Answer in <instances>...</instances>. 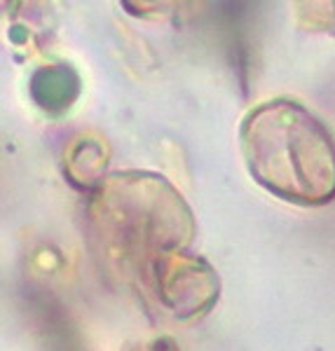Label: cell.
<instances>
[{
    "label": "cell",
    "instance_id": "1",
    "mask_svg": "<svg viewBox=\"0 0 335 351\" xmlns=\"http://www.w3.org/2000/svg\"><path fill=\"white\" fill-rule=\"evenodd\" d=\"M84 232L108 279L146 291L164 256L190 248L195 216L164 176L117 171L89 192Z\"/></svg>",
    "mask_w": 335,
    "mask_h": 351
},
{
    "label": "cell",
    "instance_id": "2",
    "mask_svg": "<svg viewBox=\"0 0 335 351\" xmlns=\"http://www.w3.org/2000/svg\"><path fill=\"white\" fill-rule=\"evenodd\" d=\"M240 148L251 178L270 195L295 206L335 199V138L298 101L253 106L242 120Z\"/></svg>",
    "mask_w": 335,
    "mask_h": 351
},
{
    "label": "cell",
    "instance_id": "3",
    "mask_svg": "<svg viewBox=\"0 0 335 351\" xmlns=\"http://www.w3.org/2000/svg\"><path fill=\"white\" fill-rule=\"evenodd\" d=\"M146 293H150L174 319L192 321L209 314L218 302L220 279L204 258L178 251L164 256L152 267Z\"/></svg>",
    "mask_w": 335,
    "mask_h": 351
},
{
    "label": "cell",
    "instance_id": "4",
    "mask_svg": "<svg viewBox=\"0 0 335 351\" xmlns=\"http://www.w3.org/2000/svg\"><path fill=\"white\" fill-rule=\"evenodd\" d=\"M82 89V80L71 66L49 64L38 68L28 80V94L45 115L59 117L71 110Z\"/></svg>",
    "mask_w": 335,
    "mask_h": 351
},
{
    "label": "cell",
    "instance_id": "5",
    "mask_svg": "<svg viewBox=\"0 0 335 351\" xmlns=\"http://www.w3.org/2000/svg\"><path fill=\"white\" fill-rule=\"evenodd\" d=\"M111 148L99 134H80L64 150V176L78 190L92 192L104 183Z\"/></svg>",
    "mask_w": 335,
    "mask_h": 351
},
{
    "label": "cell",
    "instance_id": "6",
    "mask_svg": "<svg viewBox=\"0 0 335 351\" xmlns=\"http://www.w3.org/2000/svg\"><path fill=\"white\" fill-rule=\"evenodd\" d=\"M295 19L303 31L310 33H335V3H295Z\"/></svg>",
    "mask_w": 335,
    "mask_h": 351
},
{
    "label": "cell",
    "instance_id": "7",
    "mask_svg": "<svg viewBox=\"0 0 335 351\" xmlns=\"http://www.w3.org/2000/svg\"><path fill=\"white\" fill-rule=\"evenodd\" d=\"M150 351H181L176 344L172 342V339H167V337H162V339H157L155 344L150 347Z\"/></svg>",
    "mask_w": 335,
    "mask_h": 351
}]
</instances>
